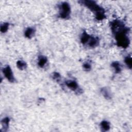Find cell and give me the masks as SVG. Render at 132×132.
<instances>
[{
	"instance_id": "cell-16",
	"label": "cell",
	"mask_w": 132,
	"mask_h": 132,
	"mask_svg": "<svg viewBox=\"0 0 132 132\" xmlns=\"http://www.w3.org/2000/svg\"><path fill=\"white\" fill-rule=\"evenodd\" d=\"M125 63L127 65V66L131 69L132 68V59L130 56H127L124 59Z\"/></svg>"
},
{
	"instance_id": "cell-1",
	"label": "cell",
	"mask_w": 132,
	"mask_h": 132,
	"mask_svg": "<svg viewBox=\"0 0 132 132\" xmlns=\"http://www.w3.org/2000/svg\"><path fill=\"white\" fill-rule=\"evenodd\" d=\"M78 3L88 8V9L92 11L95 14V18L97 21H102L106 18L104 9L96 4L95 1L91 0H85L80 1Z\"/></svg>"
},
{
	"instance_id": "cell-3",
	"label": "cell",
	"mask_w": 132,
	"mask_h": 132,
	"mask_svg": "<svg viewBox=\"0 0 132 132\" xmlns=\"http://www.w3.org/2000/svg\"><path fill=\"white\" fill-rule=\"evenodd\" d=\"M59 16L63 19H68L71 13V7L67 2H62L59 6Z\"/></svg>"
},
{
	"instance_id": "cell-10",
	"label": "cell",
	"mask_w": 132,
	"mask_h": 132,
	"mask_svg": "<svg viewBox=\"0 0 132 132\" xmlns=\"http://www.w3.org/2000/svg\"><path fill=\"white\" fill-rule=\"evenodd\" d=\"M10 122V119L9 117H6L3 118L1 121V124L2 125V129L4 131H6L9 128V124Z\"/></svg>"
},
{
	"instance_id": "cell-19",
	"label": "cell",
	"mask_w": 132,
	"mask_h": 132,
	"mask_svg": "<svg viewBox=\"0 0 132 132\" xmlns=\"http://www.w3.org/2000/svg\"><path fill=\"white\" fill-rule=\"evenodd\" d=\"M83 68H84L85 70H87V71H89L91 69V65L90 64V63H89L88 62H86L84 63Z\"/></svg>"
},
{
	"instance_id": "cell-11",
	"label": "cell",
	"mask_w": 132,
	"mask_h": 132,
	"mask_svg": "<svg viewBox=\"0 0 132 132\" xmlns=\"http://www.w3.org/2000/svg\"><path fill=\"white\" fill-rule=\"evenodd\" d=\"M47 62V58H46V57L43 55H40L38 57V64L40 68H43L44 65L46 64Z\"/></svg>"
},
{
	"instance_id": "cell-15",
	"label": "cell",
	"mask_w": 132,
	"mask_h": 132,
	"mask_svg": "<svg viewBox=\"0 0 132 132\" xmlns=\"http://www.w3.org/2000/svg\"><path fill=\"white\" fill-rule=\"evenodd\" d=\"M101 91L102 94L105 97V98H106V99L111 98L110 93L106 88H102L101 90Z\"/></svg>"
},
{
	"instance_id": "cell-13",
	"label": "cell",
	"mask_w": 132,
	"mask_h": 132,
	"mask_svg": "<svg viewBox=\"0 0 132 132\" xmlns=\"http://www.w3.org/2000/svg\"><path fill=\"white\" fill-rule=\"evenodd\" d=\"M111 67L114 69L116 73H119L122 71V65L118 61H114L112 62Z\"/></svg>"
},
{
	"instance_id": "cell-12",
	"label": "cell",
	"mask_w": 132,
	"mask_h": 132,
	"mask_svg": "<svg viewBox=\"0 0 132 132\" xmlns=\"http://www.w3.org/2000/svg\"><path fill=\"white\" fill-rule=\"evenodd\" d=\"M100 126L102 130L104 131H108L110 128V125L109 122L106 120L102 121L100 124Z\"/></svg>"
},
{
	"instance_id": "cell-7",
	"label": "cell",
	"mask_w": 132,
	"mask_h": 132,
	"mask_svg": "<svg viewBox=\"0 0 132 132\" xmlns=\"http://www.w3.org/2000/svg\"><path fill=\"white\" fill-rule=\"evenodd\" d=\"M88 45L91 48H94L100 44V39L97 37L91 36L90 39L88 42Z\"/></svg>"
},
{
	"instance_id": "cell-2",
	"label": "cell",
	"mask_w": 132,
	"mask_h": 132,
	"mask_svg": "<svg viewBox=\"0 0 132 132\" xmlns=\"http://www.w3.org/2000/svg\"><path fill=\"white\" fill-rule=\"evenodd\" d=\"M129 31V29L126 27L123 29L119 31L115 34V38L117 41V44L120 47L126 48L130 43V40L127 36V34Z\"/></svg>"
},
{
	"instance_id": "cell-4",
	"label": "cell",
	"mask_w": 132,
	"mask_h": 132,
	"mask_svg": "<svg viewBox=\"0 0 132 132\" xmlns=\"http://www.w3.org/2000/svg\"><path fill=\"white\" fill-rule=\"evenodd\" d=\"M3 73L8 80L11 82H14L15 79L13 76L12 70L9 65H6L2 70Z\"/></svg>"
},
{
	"instance_id": "cell-9",
	"label": "cell",
	"mask_w": 132,
	"mask_h": 132,
	"mask_svg": "<svg viewBox=\"0 0 132 132\" xmlns=\"http://www.w3.org/2000/svg\"><path fill=\"white\" fill-rule=\"evenodd\" d=\"M35 29L33 27H28L25 31L24 35L25 36L28 38L30 39L31 38L35 35Z\"/></svg>"
},
{
	"instance_id": "cell-18",
	"label": "cell",
	"mask_w": 132,
	"mask_h": 132,
	"mask_svg": "<svg viewBox=\"0 0 132 132\" xmlns=\"http://www.w3.org/2000/svg\"><path fill=\"white\" fill-rule=\"evenodd\" d=\"M52 78L56 81H59L60 79L61 76H60V74L59 73L54 72L53 74V76H52Z\"/></svg>"
},
{
	"instance_id": "cell-14",
	"label": "cell",
	"mask_w": 132,
	"mask_h": 132,
	"mask_svg": "<svg viewBox=\"0 0 132 132\" xmlns=\"http://www.w3.org/2000/svg\"><path fill=\"white\" fill-rule=\"evenodd\" d=\"M16 66L20 70H24L27 68V64L25 61L20 60L16 62Z\"/></svg>"
},
{
	"instance_id": "cell-8",
	"label": "cell",
	"mask_w": 132,
	"mask_h": 132,
	"mask_svg": "<svg viewBox=\"0 0 132 132\" xmlns=\"http://www.w3.org/2000/svg\"><path fill=\"white\" fill-rule=\"evenodd\" d=\"M91 36L89 35L85 30L83 31L80 37V42L83 44H86L89 42Z\"/></svg>"
},
{
	"instance_id": "cell-5",
	"label": "cell",
	"mask_w": 132,
	"mask_h": 132,
	"mask_svg": "<svg viewBox=\"0 0 132 132\" xmlns=\"http://www.w3.org/2000/svg\"><path fill=\"white\" fill-rule=\"evenodd\" d=\"M110 26L111 27V29L113 34L117 31L118 30H119L120 28L121 29L123 27L125 26L122 21L118 19H116L111 22Z\"/></svg>"
},
{
	"instance_id": "cell-6",
	"label": "cell",
	"mask_w": 132,
	"mask_h": 132,
	"mask_svg": "<svg viewBox=\"0 0 132 132\" xmlns=\"http://www.w3.org/2000/svg\"><path fill=\"white\" fill-rule=\"evenodd\" d=\"M65 84L66 86L74 91H77L78 93L80 91L81 92V90L79 88L77 82L75 80H69L65 81Z\"/></svg>"
},
{
	"instance_id": "cell-17",
	"label": "cell",
	"mask_w": 132,
	"mask_h": 132,
	"mask_svg": "<svg viewBox=\"0 0 132 132\" xmlns=\"http://www.w3.org/2000/svg\"><path fill=\"white\" fill-rule=\"evenodd\" d=\"M9 24L8 22H5L1 24V31L3 33L6 32L9 28Z\"/></svg>"
}]
</instances>
